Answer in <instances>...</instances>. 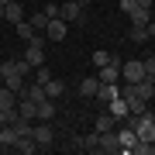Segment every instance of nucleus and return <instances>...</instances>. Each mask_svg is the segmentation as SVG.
<instances>
[{"mask_svg": "<svg viewBox=\"0 0 155 155\" xmlns=\"http://www.w3.org/2000/svg\"><path fill=\"white\" fill-rule=\"evenodd\" d=\"M117 97H121V86L117 83H100V90H97L100 104H110V100H117Z\"/></svg>", "mask_w": 155, "mask_h": 155, "instance_id": "10", "label": "nucleus"}, {"mask_svg": "<svg viewBox=\"0 0 155 155\" xmlns=\"http://www.w3.org/2000/svg\"><path fill=\"white\" fill-rule=\"evenodd\" d=\"M145 31H148V38H152V35H155V17H152L148 24H145Z\"/></svg>", "mask_w": 155, "mask_h": 155, "instance_id": "33", "label": "nucleus"}, {"mask_svg": "<svg viewBox=\"0 0 155 155\" xmlns=\"http://www.w3.org/2000/svg\"><path fill=\"white\" fill-rule=\"evenodd\" d=\"M0 21H4V4H0Z\"/></svg>", "mask_w": 155, "mask_h": 155, "instance_id": "35", "label": "nucleus"}, {"mask_svg": "<svg viewBox=\"0 0 155 155\" xmlns=\"http://www.w3.org/2000/svg\"><path fill=\"white\" fill-rule=\"evenodd\" d=\"M4 21H11V24H21L24 21V7L17 4V0H11V4L4 7Z\"/></svg>", "mask_w": 155, "mask_h": 155, "instance_id": "11", "label": "nucleus"}, {"mask_svg": "<svg viewBox=\"0 0 155 155\" xmlns=\"http://www.w3.org/2000/svg\"><path fill=\"white\" fill-rule=\"evenodd\" d=\"M45 35H48V41H62L66 38V21H62V17H52L48 28H45Z\"/></svg>", "mask_w": 155, "mask_h": 155, "instance_id": "9", "label": "nucleus"}, {"mask_svg": "<svg viewBox=\"0 0 155 155\" xmlns=\"http://www.w3.org/2000/svg\"><path fill=\"white\" fill-rule=\"evenodd\" d=\"M107 107H110V114H114V117H127V104H124L121 97H117V100H110Z\"/></svg>", "mask_w": 155, "mask_h": 155, "instance_id": "27", "label": "nucleus"}, {"mask_svg": "<svg viewBox=\"0 0 155 155\" xmlns=\"http://www.w3.org/2000/svg\"><path fill=\"white\" fill-rule=\"evenodd\" d=\"M0 110H17V93L14 90H0Z\"/></svg>", "mask_w": 155, "mask_h": 155, "instance_id": "15", "label": "nucleus"}, {"mask_svg": "<svg viewBox=\"0 0 155 155\" xmlns=\"http://www.w3.org/2000/svg\"><path fill=\"white\" fill-rule=\"evenodd\" d=\"M97 90H100V79L97 76H86L83 83H79V93H83V97H97Z\"/></svg>", "mask_w": 155, "mask_h": 155, "instance_id": "20", "label": "nucleus"}, {"mask_svg": "<svg viewBox=\"0 0 155 155\" xmlns=\"http://www.w3.org/2000/svg\"><path fill=\"white\" fill-rule=\"evenodd\" d=\"M134 4H138V7H152V0H134Z\"/></svg>", "mask_w": 155, "mask_h": 155, "instance_id": "34", "label": "nucleus"}, {"mask_svg": "<svg viewBox=\"0 0 155 155\" xmlns=\"http://www.w3.org/2000/svg\"><path fill=\"white\" fill-rule=\"evenodd\" d=\"M62 93H66V83H62V79H55V76H52L48 83H45V97H48V100H59Z\"/></svg>", "mask_w": 155, "mask_h": 155, "instance_id": "13", "label": "nucleus"}, {"mask_svg": "<svg viewBox=\"0 0 155 155\" xmlns=\"http://www.w3.org/2000/svg\"><path fill=\"white\" fill-rule=\"evenodd\" d=\"M127 17H131V24H141V28H145V24L152 21V7H134Z\"/></svg>", "mask_w": 155, "mask_h": 155, "instance_id": "17", "label": "nucleus"}, {"mask_svg": "<svg viewBox=\"0 0 155 155\" xmlns=\"http://www.w3.org/2000/svg\"><path fill=\"white\" fill-rule=\"evenodd\" d=\"M52 117H55V100L45 97L41 104H38V121H52Z\"/></svg>", "mask_w": 155, "mask_h": 155, "instance_id": "19", "label": "nucleus"}, {"mask_svg": "<svg viewBox=\"0 0 155 155\" xmlns=\"http://www.w3.org/2000/svg\"><path fill=\"white\" fill-rule=\"evenodd\" d=\"M100 152H107V155H117V152H121V141H117V131H114V127L100 134Z\"/></svg>", "mask_w": 155, "mask_h": 155, "instance_id": "7", "label": "nucleus"}, {"mask_svg": "<svg viewBox=\"0 0 155 155\" xmlns=\"http://www.w3.org/2000/svg\"><path fill=\"white\" fill-rule=\"evenodd\" d=\"M97 79H100V83H117V79H121V62L110 59L107 66H100L97 69Z\"/></svg>", "mask_w": 155, "mask_h": 155, "instance_id": "5", "label": "nucleus"}, {"mask_svg": "<svg viewBox=\"0 0 155 155\" xmlns=\"http://www.w3.org/2000/svg\"><path fill=\"white\" fill-rule=\"evenodd\" d=\"M117 141H121V152H124V155H131V152H134V145H138V134L131 131V124L117 127Z\"/></svg>", "mask_w": 155, "mask_h": 155, "instance_id": "6", "label": "nucleus"}, {"mask_svg": "<svg viewBox=\"0 0 155 155\" xmlns=\"http://www.w3.org/2000/svg\"><path fill=\"white\" fill-rule=\"evenodd\" d=\"M14 28H17V35H21L24 41H28L31 35H35V28H31V21H21V24H14Z\"/></svg>", "mask_w": 155, "mask_h": 155, "instance_id": "28", "label": "nucleus"}, {"mask_svg": "<svg viewBox=\"0 0 155 155\" xmlns=\"http://www.w3.org/2000/svg\"><path fill=\"white\" fill-rule=\"evenodd\" d=\"M121 100L127 104V114H145V110H148V100H141L138 93H134L131 83H127V90H121Z\"/></svg>", "mask_w": 155, "mask_h": 155, "instance_id": "2", "label": "nucleus"}, {"mask_svg": "<svg viewBox=\"0 0 155 155\" xmlns=\"http://www.w3.org/2000/svg\"><path fill=\"white\" fill-rule=\"evenodd\" d=\"M145 62V72H148V76H155V55H148V59H141Z\"/></svg>", "mask_w": 155, "mask_h": 155, "instance_id": "31", "label": "nucleus"}, {"mask_svg": "<svg viewBox=\"0 0 155 155\" xmlns=\"http://www.w3.org/2000/svg\"><path fill=\"white\" fill-rule=\"evenodd\" d=\"M11 148H14V152H21V155H35V152H38V141H35L31 134H17Z\"/></svg>", "mask_w": 155, "mask_h": 155, "instance_id": "8", "label": "nucleus"}, {"mask_svg": "<svg viewBox=\"0 0 155 155\" xmlns=\"http://www.w3.org/2000/svg\"><path fill=\"white\" fill-rule=\"evenodd\" d=\"M48 79H52V72H48V66H38V79H35V83H48Z\"/></svg>", "mask_w": 155, "mask_h": 155, "instance_id": "30", "label": "nucleus"}, {"mask_svg": "<svg viewBox=\"0 0 155 155\" xmlns=\"http://www.w3.org/2000/svg\"><path fill=\"white\" fill-rule=\"evenodd\" d=\"M76 145L83 152H100V134L93 131V134H83V138H76Z\"/></svg>", "mask_w": 155, "mask_h": 155, "instance_id": "14", "label": "nucleus"}, {"mask_svg": "<svg viewBox=\"0 0 155 155\" xmlns=\"http://www.w3.org/2000/svg\"><path fill=\"white\" fill-rule=\"evenodd\" d=\"M14 138H17V134H14V127H11V124H4V127H0V145H4V148H11Z\"/></svg>", "mask_w": 155, "mask_h": 155, "instance_id": "26", "label": "nucleus"}, {"mask_svg": "<svg viewBox=\"0 0 155 155\" xmlns=\"http://www.w3.org/2000/svg\"><path fill=\"white\" fill-rule=\"evenodd\" d=\"M148 79H152V86H155V76H148Z\"/></svg>", "mask_w": 155, "mask_h": 155, "instance_id": "39", "label": "nucleus"}, {"mask_svg": "<svg viewBox=\"0 0 155 155\" xmlns=\"http://www.w3.org/2000/svg\"><path fill=\"white\" fill-rule=\"evenodd\" d=\"M145 76H148V72H145V62H138V59L121 62V79H124V83H141Z\"/></svg>", "mask_w": 155, "mask_h": 155, "instance_id": "1", "label": "nucleus"}, {"mask_svg": "<svg viewBox=\"0 0 155 155\" xmlns=\"http://www.w3.org/2000/svg\"><path fill=\"white\" fill-rule=\"evenodd\" d=\"M0 4H4V7H7V4H11V0H0Z\"/></svg>", "mask_w": 155, "mask_h": 155, "instance_id": "38", "label": "nucleus"}, {"mask_svg": "<svg viewBox=\"0 0 155 155\" xmlns=\"http://www.w3.org/2000/svg\"><path fill=\"white\" fill-rule=\"evenodd\" d=\"M11 127H14V134H31V121H28V117H21V114H14Z\"/></svg>", "mask_w": 155, "mask_h": 155, "instance_id": "22", "label": "nucleus"}, {"mask_svg": "<svg viewBox=\"0 0 155 155\" xmlns=\"http://www.w3.org/2000/svg\"><path fill=\"white\" fill-rule=\"evenodd\" d=\"M31 138L38 141V148H48V145L55 141V131H52L48 121H41V124H31Z\"/></svg>", "mask_w": 155, "mask_h": 155, "instance_id": "4", "label": "nucleus"}, {"mask_svg": "<svg viewBox=\"0 0 155 155\" xmlns=\"http://www.w3.org/2000/svg\"><path fill=\"white\" fill-rule=\"evenodd\" d=\"M127 38H131L134 45H145V41H148V31H145L141 24H131V31H127Z\"/></svg>", "mask_w": 155, "mask_h": 155, "instance_id": "24", "label": "nucleus"}, {"mask_svg": "<svg viewBox=\"0 0 155 155\" xmlns=\"http://www.w3.org/2000/svg\"><path fill=\"white\" fill-rule=\"evenodd\" d=\"M117 7H121L124 14H131V11H134V7H138V4H134V0H121V4H117Z\"/></svg>", "mask_w": 155, "mask_h": 155, "instance_id": "32", "label": "nucleus"}, {"mask_svg": "<svg viewBox=\"0 0 155 155\" xmlns=\"http://www.w3.org/2000/svg\"><path fill=\"white\" fill-rule=\"evenodd\" d=\"M107 62H110V55H107L104 48H97V52H93V66L100 69V66H107Z\"/></svg>", "mask_w": 155, "mask_h": 155, "instance_id": "29", "label": "nucleus"}, {"mask_svg": "<svg viewBox=\"0 0 155 155\" xmlns=\"http://www.w3.org/2000/svg\"><path fill=\"white\" fill-rule=\"evenodd\" d=\"M152 155H155V138H152Z\"/></svg>", "mask_w": 155, "mask_h": 155, "instance_id": "36", "label": "nucleus"}, {"mask_svg": "<svg viewBox=\"0 0 155 155\" xmlns=\"http://www.w3.org/2000/svg\"><path fill=\"white\" fill-rule=\"evenodd\" d=\"M59 17L66 24H72V21H83V4H79V0H66V4H59Z\"/></svg>", "mask_w": 155, "mask_h": 155, "instance_id": "3", "label": "nucleus"}, {"mask_svg": "<svg viewBox=\"0 0 155 155\" xmlns=\"http://www.w3.org/2000/svg\"><path fill=\"white\" fill-rule=\"evenodd\" d=\"M21 93H24V97H28V100H31V104H41V100H45V86H41V83H31L28 90H21Z\"/></svg>", "mask_w": 155, "mask_h": 155, "instance_id": "21", "label": "nucleus"}, {"mask_svg": "<svg viewBox=\"0 0 155 155\" xmlns=\"http://www.w3.org/2000/svg\"><path fill=\"white\" fill-rule=\"evenodd\" d=\"M79 4H93V0H79Z\"/></svg>", "mask_w": 155, "mask_h": 155, "instance_id": "37", "label": "nucleus"}, {"mask_svg": "<svg viewBox=\"0 0 155 155\" xmlns=\"http://www.w3.org/2000/svg\"><path fill=\"white\" fill-rule=\"evenodd\" d=\"M114 121H117L114 114H100V117H97V127H93V131H97V134H104V131H110V127H114Z\"/></svg>", "mask_w": 155, "mask_h": 155, "instance_id": "23", "label": "nucleus"}, {"mask_svg": "<svg viewBox=\"0 0 155 155\" xmlns=\"http://www.w3.org/2000/svg\"><path fill=\"white\" fill-rule=\"evenodd\" d=\"M131 86H134V93H138L141 100H152V97H155V86H152V79H148V76H145L141 83H131Z\"/></svg>", "mask_w": 155, "mask_h": 155, "instance_id": "18", "label": "nucleus"}, {"mask_svg": "<svg viewBox=\"0 0 155 155\" xmlns=\"http://www.w3.org/2000/svg\"><path fill=\"white\" fill-rule=\"evenodd\" d=\"M48 21H52V17L45 14V11H38V14H31V28H35V31H45V28H48Z\"/></svg>", "mask_w": 155, "mask_h": 155, "instance_id": "25", "label": "nucleus"}, {"mask_svg": "<svg viewBox=\"0 0 155 155\" xmlns=\"http://www.w3.org/2000/svg\"><path fill=\"white\" fill-rule=\"evenodd\" d=\"M4 86L7 90H14V93H21V90H24V72H7V76H4Z\"/></svg>", "mask_w": 155, "mask_h": 155, "instance_id": "12", "label": "nucleus"}, {"mask_svg": "<svg viewBox=\"0 0 155 155\" xmlns=\"http://www.w3.org/2000/svg\"><path fill=\"white\" fill-rule=\"evenodd\" d=\"M17 114L31 121V117H38V104H31L28 97H21V100H17Z\"/></svg>", "mask_w": 155, "mask_h": 155, "instance_id": "16", "label": "nucleus"}]
</instances>
